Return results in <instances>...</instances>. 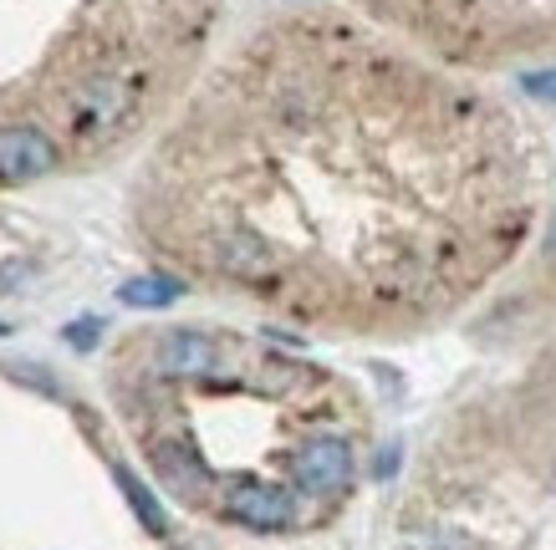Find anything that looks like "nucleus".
Instances as JSON below:
<instances>
[{
  "mask_svg": "<svg viewBox=\"0 0 556 550\" xmlns=\"http://www.w3.org/2000/svg\"><path fill=\"white\" fill-rule=\"evenodd\" d=\"M521 87L531 92V98H541V102H556V67L552 72H526Z\"/></svg>",
  "mask_w": 556,
  "mask_h": 550,
  "instance_id": "nucleus-4",
  "label": "nucleus"
},
{
  "mask_svg": "<svg viewBox=\"0 0 556 550\" xmlns=\"http://www.w3.org/2000/svg\"><path fill=\"white\" fill-rule=\"evenodd\" d=\"M546 251L556 255V215H552V240H546Z\"/></svg>",
  "mask_w": 556,
  "mask_h": 550,
  "instance_id": "nucleus-6",
  "label": "nucleus"
},
{
  "mask_svg": "<svg viewBox=\"0 0 556 550\" xmlns=\"http://www.w3.org/2000/svg\"><path fill=\"white\" fill-rule=\"evenodd\" d=\"M92 332H98V327H92V321H87V327H72V342H92Z\"/></svg>",
  "mask_w": 556,
  "mask_h": 550,
  "instance_id": "nucleus-5",
  "label": "nucleus"
},
{
  "mask_svg": "<svg viewBox=\"0 0 556 550\" xmlns=\"http://www.w3.org/2000/svg\"><path fill=\"white\" fill-rule=\"evenodd\" d=\"M118 296L128 306H138V311H159V306H169L179 296V281H169V276H138V281L123 285Z\"/></svg>",
  "mask_w": 556,
  "mask_h": 550,
  "instance_id": "nucleus-2",
  "label": "nucleus"
},
{
  "mask_svg": "<svg viewBox=\"0 0 556 550\" xmlns=\"http://www.w3.org/2000/svg\"><path fill=\"white\" fill-rule=\"evenodd\" d=\"M62 164V143L41 123H5L0 128V183L47 179Z\"/></svg>",
  "mask_w": 556,
  "mask_h": 550,
  "instance_id": "nucleus-1",
  "label": "nucleus"
},
{
  "mask_svg": "<svg viewBox=\"0 0 556 550\" xmlns=\"http://www.w3.org/2000/svg\"><path fill=\"white\" fill-rule=\"evenodd\" d=\"M118 484H123V495H128V504H134V510H138V520H143V525H149L153 535H164V530H169V520H164V510H159V500H153L149 489L138 484V474H128V469H118Z\"/></svg>",
  "mask_w": 556,
  "mask_h": 550,
  "instance_id": "nucleus-3",
  "label": "nucleus"
}]
</instances>
